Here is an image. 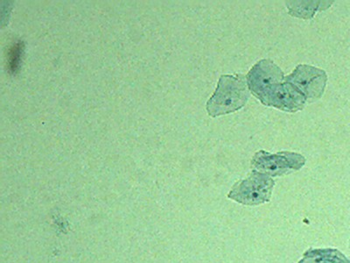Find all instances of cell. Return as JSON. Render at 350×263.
Returning a JSON list of instances; mask_svg holds the SVG:
<instances>
[{"label":"cell","instance_id":"1","mask_svg":"<svg viewBox=\"0 0 350 263\" xmlns=\"http://www.w3.org/2000/svg\"><path fill=\"white\" fill-rule=\"evenodd\" d=\"M249 98L248 84L243 75H223L206 108L208 115L215 118L239 111L246 105Z\"/></svg>","mask_w":350,"mask_h":263},{"label":"cell","instance_id":"2","mask_svg":"<svg viewBox=\"0 0 350 263\" xmlns=\"http://www.w3.org/2000/svg\"><path fill=\"white\" fill-rule=\"evenodd\" d=\"M275 181L270 175L253 171L245 179L234 184L230 199L245 205H258L270 201Z\"/></svg>","mask_w":350,"mask_h":263},{"label":"cell","instance_id":"3","mask_svg":"<svg viewBox=\"0 0 350 263\" xmlns=\"http://www.w3.org/2000/svg\"><path fill=\"white\" fill-rule=\"evenodd\" d=\"M305 164L306 158L301 153L289 151L270 153L260 150L252 160L253 171L270 177H280L299 171Z\"/></svg>","mask_w":350,"mask_h":263},{"label":"cell","instance_id":"4","mask_svg":"<svg viewBox=\"0 0 350 263\" xmlns=\"http://www.w3.org/2000/svg\"><path fill=\"white\" fill-rule=\"evenodd\" d=\"M284 81L295 86L305 96L306 102H314L323 97L327 76L321 68L299 64L289 76L284 77Z\"/></svg>","mask_w":350,"mask_h":263},{"label":"cell","instance_id":"5","mask_svg":"<svg viewBox=\"0 0 350 263\" xmlns=\"http://www.w3.org/2000/svg\"><path fill=\"white\" fill-rule=\"evenodd\" d=\"M246 81L250 92L261 101L271 86L284 82V72L270 59H264L253 66Z\"/></svg>","mask_w":350,"mask_h":263},{"label":"cell","instance_id":"6","mask_svg":"<svg viewBox=\"0 0 350 263\" xmlns=\"http://www.w3.org/2000/svg\"><path fill=\"white\" fill-rule=\"evenodd\" d=\"M260 102L281 111L296 112L305 108L306 99L295 86L284 81L271 86Z\"/></svg>","mask_w":350,"mask_h":263},{"label":"cell","instance_id":"7","mask_svg":"<svg viewBox=\"0 0 350 263\" xmlns=\"http://www.w3.org/2000/svg\"><path fill=\"white\" fill-rule=\"evenodd\" d=\"M286 8L291 16L309 20L317 12L325 11L334 1H286Z\"/></svg>","mask_w":350,"mask_h":263},{"label":"cell","instance_id":"8","mask_svg":"<svg viewBox=\"0 0 350 263\" xmlns=\"http://www.w3.org/2000/svg\"><path fill=\"white\" fill-rule=\"evenodd\" d=\"M299 263H350L337 249H309Z\"/></svg>","mask_w":350,"mask_h":263},{"label":"cell","instance_id":"9","mask_svg":"<svg viewBox=\"0 0 350 263\" xmlns=\"http://www.w3.org/2000/svg\"><path fill=\"white\" fill-rule=\"evenodd\" d=\"M23 50L24 44L21 42L15 43L14 45L12 47L10 50H9L8 68L9 71H10L12 74L16 73L18 68H20L22 53H23Z\"/></svg>","mask_w":350,"mask_h":263},{"label":"cell","instance_id":"10","mask_svg":"<svg viewBox=\"0 0 350 263\" xmlns=\"http://www.w3.org/2000/svg\"><path fill=\"white\" fill-rule=\"evenodd\" d=\"M349 249H350V244H349Z\"/></svg>","mask_w":350,"mask_h":263}]
</instances>
